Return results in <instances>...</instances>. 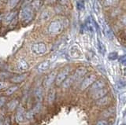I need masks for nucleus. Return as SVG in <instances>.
I'll list each match as a JSON object with an SVG mask.
<instances>
[{
  "mask_svg": "<svg viewBox=\"0 0 126 125\" xmlns=\"http://www.w3.org/2000/svg\"><path fill=\"white\" fill-rule=\"evenodd\" d=\"M57 76V72L54 71L52 72L49 73L48 75H47L46 77L44 78L43 82V85L45 87H50L52 83L55 81V78H56Z\"/></svg>",
  "mask_w": 126,
  "mask_h": 125,
  "instance_id": "0eeeda50",
  "label": "nucleus"
},
{
  "mask_svg": "<svg viewBox=\"0 0 126 125\" xmlns=\"http://www.w3.org/2000/svg\"><path fill=\"white\" fill-rule=\"evenodd\" d=\"M50 61L46 60L44 61L41 62V63L38 65L37 70H38V72L40 73L45 72L46 71H47V70L50 69Z\"/></svg>",
  "mask_w": 126,
  "mask_h": 125,
  "instance_id": "2eb2a0df",
  "label": "nucleus"
},
{
  "mask_svg": "<svg viewBox=\"0 0 126 125\" xmlns=\"http://www.w3.org/2000/svg\"><path fill=\"white\" fill-rule=\"evenodd\" d=\"M106 83L104 80H95L94 82V83L92 84V86L90 87L89 90L92 92H94L95 91H98V90H100V89H102L106 87Z\"/></svg>",
  "mask_w": 126,
  "mask_h": 125,
  "instance_id": "6e6552de",
  "label": "nucleus"
},
{
  "mask_svg": "<svg viewBox=\"0 0 126 125\" xmlns=\"http://www.w3.org/2000/svg\"><path fill=\"white\" fill-rule=\"evenodd\" d=\"M35 98L36 100L38 103H41L43 101V97H44V90L42 87H38L34 91Z\"/></svg>",
  "mask_w": 126,
  "mask_h": 125,
  "instance_id": "1a4fd4ad",
  "label": "nucleus"
},
{
  "mask_svg": "<svg viewBox=\"0 0 126 125\" xmlns=\"http://www.w3.org/2000/svg\"><path fill=\"white\" fill-rule=\"evenodd\" d=\"M74 82L75 81L73 80V78L72 77V76H71L70 77H67L61 85H62L63 88H68L70 87V86H72V84L74 83Z\"/></svg>",
  "mask_w": 126,
  "mask_h": 125,
  "instance_id": "6ab92c4d",
  "label": "nucleus"
},
{
  "mask_svg": "<svg viewBox=\"0 0 126 125\" xmlns=\"http://www.w3.org/2000/svg\"><path fill=\"white\" fill-rule=\"evenodd\" d=\"M77 9L78 10H83L84 7V1H78L77 2Z\"/></svg>",
  "mask_w": 126,
  "mask_h": 125,
  "instance_id": "a878e982",
  "label": "nucleus"
},
{
  "mask_svg": "<svg viewBox=\"0 0 126 125\" xmlns=\"http://www.w3.org/2000/svg\"><path fill=\"white\" fill-rule=\"evenodd\" d=\"M10 76V73H6V72H0V79H6Z\"/></svg>",
  "mask_w": 126,
  "mask_h": 125,
  "instance_id": "bb28decb",
  "label": "nucleus"
},
{
  "mask_svg": "<svg viewBox=\"0 0 126 125\" xmlns=\"http://www.w3.org/2000/svg\"><path fill=\"white\" fill-rule=\"evenodd\" d=\"M108 124H109L108 121L106 120H100L96 123V125H108Z\"/></svg>",
  "mask_w": 126,
  "mask_h": 125,
  "instance_id": "cd10ccee",
  "label": "nucleus"
},
{
  "mask_svg": "<svg viewBox=\"0 0 126 125\" xmlns=\"http://www.w3.org/2000/svg\"><path fill=\"white\" fill-rule=\"evenodd\" d=\"M58 2H60L62 5H65L68 3V0H58Z\"/></svg>",
  "mask_w": 126,
  "mask_h": 125,
  "instance_id": "2f4dec72",
  "label": "nucleus"
},
{
  "mask_svg": "<svg viewBox=\"0 0 126 125\" xmlns=\"http://www.w3.org/2000/svg\"><path fill=\"white\" fill-rule=\"evenodd\" d=\"M95 80H96V76L94 75V74H90V75L85 76L84 79L81 82V84L80 87V90L81 91H84L87 88L90 87Z\"/></svg>",
  "mask_w": 126,
  "mask_h": 125,
  "instance_id": "39448f33",
  "label": "nucleus"
},
{
  "mask_svg": "<svg viewBox=\"0 0 126 125\" xmlns=\"http://www.w3.org/2000/svg\"><path fill=\"white\" fill-rule=\"evenodd\" d=\"M104 32H105V35L106 36V37L110 38V40L113 38V33H112V31L110 30L109 25H104Z\"/></svg>",
  "mask_w": 126,
  "mask_h": 125,
  "instance_id": "4be33fe9",
  "label": "nucleus"
},
{
  "mask_svg": "<svg viewBox=\"0 0 126 125\" xmlns=\"http://www.w3.org/2000/svg\"><path fill=\"white\" fill-rule=\"evenodd\" d=\"M63 29H64V27H63L62 23L60 21H54L50 23L48 26V32L50 34H52V35H58V34H60Z\"/></svg>",
  "mask_w": 126,
  "mask_h": 125,
  "instance_id": "7ed1b4c3",
  "label": "nucleus"
},
{
  "mask_svg": "<svg viewBox=\"0 0 126 125\" xmlns=\"http://www.w3.org/2000/svg\"><path fill=\"white\" fill-rule=\"evenodd\" d=\"M17 89H18L17 86H14V87H10L9 88H7V90L6 91V95L8 96L13 95L14 92H16V91H17Z\"/></svg>",
  "mask_w": 126,
  "mask_h": 125,
  "instance_id": "b1692460",
  "label": "nucleus"
},
{
  "mask_svg": "<svg viewBox=\"0 0 126 125\" xmlns=\"http://www.w3.org/2000/svg\"><path fill=\"white\" fill-rule=\"evenodd\" d=\"M20 1H21V0H10V6L11 7L15 6Z\"/></svg>",
  "mask_w": 126,
  "mask_h": 125,
  "instance_id": "7c9ffc66",
  "label": "nucleus"
},
{
  "mask_svg": "<svg viewBox=\"0 0 126 125\" xmlns=\"http://www.w3.org/2000/svg\"><path fill=\"white\" fill-rule=\"evenodd\" d=\"M51 14H52V13H51L50 10H44L41 14V20L42 21H47L51 17Z\"/></svg>",
  "mask_w": 126,
  "mask_h": 125,
  "instance_id": "aec40b11",
  "label": "nucleus"
},
{
  "mask_svg": "<svg viewBox=\"0 0 126 125\" xmlns=\"http://www.w3.org/2000/svg\"><path fill=\"white\" fill-rule=\"evenodd\" d=\"M31 50L34 54H35V55L42 56L47 53V47L44 42H36V43H34L32 45Z\"/></svg>",
  "mask_w": 126,
  "mask_h": 125,
  "instance_id": "20e7f679",
  "label": "nucleus"
},
{
  "mask_svg": "<svg viewBox=\"0 0 126 125\" xmlns=\"http://www.w3.org/2000/svg\"><path fill=\"white\" fill-rule=\"evenodd\" d=\"M121 125H125V124H121Z\"/></svg>",
  "mask_w": 126,
  "mask_h": 125,
  "instance_id": "473e14b6",
  "label": "nucleus"
},
{
  "mask_svg": "<svg viewBox=\"0 0 126 125\" xmlns=\"http://www.w3.org/2000/svg\"><path fill=\"white\" fill-rule=\"evenodd\" d=\"M26 77H27V74H21V75H17L10 78V81L14 83H19L25 80L26 79Z\"/></svg>",
  "mask_w": 126,
  "mask_h": 125,
  "instance_id": "f3484780",
  "label": "nucleus"
},
{
  "mask_svg": "<svg viewBox=\"0 0 126 125\" xmlns=\"http://www.w3.org/2000/svg\"><path fill=\"white\" fill-rule=\"evenodd\" d=\"M108 94V89L106 88H102L100 90H98V91H95L92 92V99L94 100H98L101 98V97H104L105 95H106Z\"/></svg>",
  "mask_w": 126,
  "mask_h": 125,
  "instance_id": "9b49d317",
  "label": "nucleus"
},
{
  "mask_svg": "<svg viewBox=\"0 0 126 125\" xmlns=\"http://www.w3.org/2000/svg\"><path fill=\"white\" fill-rule=\"evenodd\" d=\"M6 102V97H0V107L3 106Z\"/></svg>",
  "mask_w": 126,
  "mask_h": 125,
  "instance_id": "c756f323",
  "label": "nucleus"
},
{
  "mask_svg": "<svg viewBox=\"0 0 126 125\" xmlns=\"http://www.w3.org/2000/svg\"><path fill=\"white\" fill-rule=\"evenodd\" d=\"M70 72H71L70 67L69 66H66V67L63 68L58 73H57V76H56L55 81H54L56 85H58V86L61 85L66 78L69 77Z\"/></svg>",
  "mask_w": 126,
  "mask_h": 125,
  "instance_id": "f03ea898",
  "label": "nucleus"
},
{
  "mask_svg": "<svg viewBox=\"0 0 126 125\" xmlns=\"http://www.w3.org/2000/svg\"><path fill=\"white\" fill-rule=\"evenodd\" d=\"M6 87H8V83H6V82L0 81V90H3Z\"/></svg>",
  "mask_w": 126,
  "mask_h": 125,
  "instance_id": "c85d7f7f",
  "label": "nucleus"
},
{
  "mask_svg": "<svg viewBox=\"0 0 126 125\" xmlns=\"http://www.w3.org/2000/svg\"><path fill=\"white\" fill-rule=\"evenodd\" d=\"M18 105H19L18 99H14V100H11L10 101H9V102L7 103L6 107L10 112H13L14 110H15V109H17Z\"/></svg>",
  "mask_w": 126,
  "mask_h": 125,
  "instance_id": "dca6fc26",
  "label": "nucleus"
},
{
  "mask_svg": "<svg viewBox=\"0 0 126 125\" xmlns=\"http://www.w3.org/2000/svg\"><path fill=\"white\" fill-rule=\"evenodd\" d=\"M117 57H118V54L117 52H111V53H110L108 55V58L110 61L116 60V59H117Z\"/></svg>",
  "mask_w": 126,
  "mask_h": 125,
  "instance_id": "393cba45",
  "label": "nucleus"
},
{
  "mask_svg": "<svg viewBox=\"0 0 126 125\" xmlns=\"http://www.w3.org/2000/svg\"><path fill=\"white\" fill-rule=\"evenodd\" d=\"M120 0H104V5L105 6H114L118 4Z\"/></svg>",
  "mask_w": 126,
  "mask_h": 125,
  "instance_id": "412c9836",
  "label": "nucleus"
},
{
  "mask_svg": "<svg viewBox=\"0 0 126 125\" xmlns=\"http://www.w3.org/2000/svg\"><path fill=\"white\" fill-rule=\"evenodd\" d=\"M55 97H56V91H55V90L54 89L50 90L48 94H47V102H48L50 105H51L54 101Z\"/></svg>",
  "mask_w": 126,
  "mask_h": 125,
  "instance_id": "a211bd4d",
  "label": "nucleus"
},
{
  "mask_svg": "<svg viewBox=\"0 0 126 125\" xmlns=\"http://www.w3.org/2000/svg\"><path fill=\"white\" fill-rule=\"evenodd\" d=\"M87 72H88V69L84 67V66H80V67L77 68L75 70L74 73L72 75V77L73 78L74 81H77L84 77L87 74Z\"/></svg>",
  "mask_w": 126,
  "mask_h": 125,
  "instance_id": "423d86ee",
  "label": "nucleus"
},
{
  "mask_svg": "<svg viewBox=\"0 0 126 125\" xmlns=\"http://www.w3.org/2000/svg\"><path fill=\"white\" fill-rule=\"evenodd\" d=\"M43 0H33L32 1V8L34 10L39 9L43 5Z\"/></svg>",
  "mask_w": 126,
  "mask_h": 125,
  "instance_id": "5701e85b",
  "label": "nucleus"
},
{
  "mask_svg": "<svg viewBox=\"0 0 126 125\" xmlns=\"http://www.w3.org/2000/svg\"><path fill=\"white\" fill-rule=\"evenodd\" d=\"M69 55L73 58H78L81 57V51L77 45H73L70 48Z\"/></svg>",
  "mask_w": 126,
  "mask_h": 125,
  "instance_id": "4468645a",
  "label": "nucleus"
},
{
  "mask_svg": "<svg viewBox=\"0 0 126 125\" xmlns=\"http://www.w3.org/2000/svg\"><path fill=\"white\" fill-rule=\"evenodd\" d=\"M33 16H34V9L29 6H26L25 7L22 8L19 15L20 20H21L24 25H29L33 20Z\"/></svg>",
  "mask_w": 126,
  "mask_h": 125,
  "instance_id": "f257e3e1",
  "label": "nucleus"
},
{
  "mask_svg": "<svg viewBox=\"0 0 126 125\" xmlns=\"http://www.w3.org/2000/svg\"><path fill=\"white\" fill-rule=\"evenodd\" d=\"M110 101H111V98H110V97L109 95H106L104 97H101V98L96 100L95 104L99 107H104L108 105L110 103Z\"/></svg>",
  "mask_w": 126,
  "mask_h": 125,
  "instance_id": "ddd939ff",
  "label": "nucleus"
},
{
  "mask_svg": "<svg viewBox=\"0 0 126 125\" xmlns=\"http://www.w3.org/2000/svg\"><path fill=\"white\" fill-rule=\"evenodd\" d=\"M25 119V109L22 106H19L17 109V113H16V121L17 123L20 124L23 122Z\"/></svg>",
  "mask_w": 126,
  "mask_h": 125,
  "instance_id": "f8f14e48",
  "label": "nucleus"
},
{
  "mask_svg": "<svg viewBox=\"0 0 126 125\" xmlns=\"http://www.w3.org/2000/svg\"><path fill=\"white\" fill-rule=\"evenodd\" d=\"M17 69L21 72H25L29 69V63L24 59V58H20L17 61Z\"/></svg>",
  "mask_w": 126,
  "mask_h": 125,
  "instance_id": "9d476101",
  "label": "nucleus"
}]
</instances>
